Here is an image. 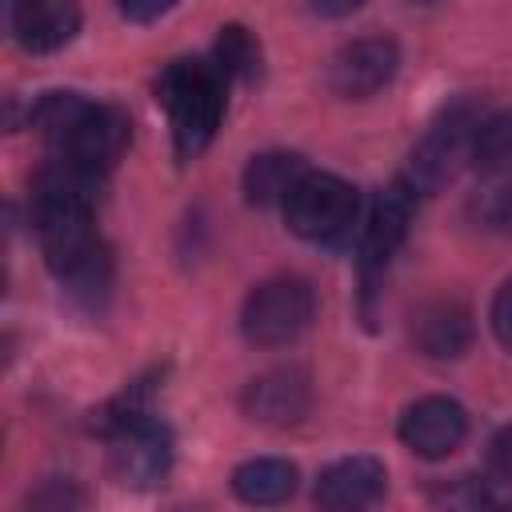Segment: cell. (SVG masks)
Returning <instances> with one entry per match:
<instances>
[{
	"mask_svg": "<svg viewBox=\"0 0 512 512\" xmlns=\"http://www.w3.org/2000/svg\"><path fill=\"white\" fill-rule=\"evenodd\" d=\"M28 504H36V508H76V504H84V492H76L72 484L60 488V480H48V488L28 496Z\"/></svg>",
	"mask_w": 512,
	"mask_h": 512,
	"instance_id": "23",
	"label": "cell"
},
{
	"mask_svg": "<svg viewBox=\"0 0 512 512\" xmlns=\"http://www.w3.org/2000/svg\"><path fill=\"white\" fill-rule=\"evenodd\" d=\"M108 444H112V452H108L112 476L124 488H156L168 480V472L176 464V432L160 416H144V420L128 424Z\"/></svg>",
	"mask_w": 512,
	"mask_h": 512,
	"instance_id": "7",
	"label": "cell"
},
{
	"mask_svg": "<svg viewBox=\"0 0 512 512\" xmlns=\"http://www.w3.org/2000/svg\"><path fill=\"white\" fill-rule=\"evenodd\" d=\"M308 172V164L296 152H260L244 168V196L248 204H284V196L296 188V180Z\"/></svg>",
	"mask_w": 512,
	"mask_h": 512,
	"instance_id": "16",
	"label": "cell"
},
{
	"mask_svg": "<svg viewBox=\"0 0 512 512\" xmlns=\"http://www.w3.org/2000/svg\"><path fill=\"white\" fill-rule=\"evenodd\" d=\"M156 100L168 112L172 148L180 160H196L220 132L228 104V76L208 60H172L156 76Z\"/></svg>",
	"mask_w": 512,
	"mask_h": 512,
	"instance_id": "2",
	"label": "cell"
},
{
	"mask_svg": "<svg viewBox=\"0 0 512 512\" xmlns=\"http://www.w3.org/2000/svg\"><path fill=\"white\" fill-rule=\"evenodd\" d=\"M488 320H492V332H496V340H500V344L512 352V280H504V284L496 288Z\"/></svg>",
	"mask_w": 512,
	"mask_h": 512,
	"instance_id": "19",
	"label": "cell"
},
{
	"mask_svg": "<svg viewBox=\"0 0 512 512\" xmlns=\"http://www.w3.org/2000/svg\"><path fill=\"white\" fill-rule=\"evenodd\" d=\"M412 344L428 360H460L472 348V312L456 296H432L412 312Z\"/></svg>",
	"mask_w": 512,
	"mask_h": 512,
	"instance_id": "13",
	"label": "cell"
},
{
	"mask_svg": "<svg viewBox=\"0 0 512 512\" xmlns=\"http://www.w3.org/2000/svg\"><path fill=\"white\" fill-rule=\"evenodd\" d=\"M488 464H492V476H496V480L512 484V424H508V428H500V432L492 436Z\"/></svg>",
	"mask_w": 512,
	"mask_h": 512,
	"instance_id": "21",
	"label": "cell"
},
{
	"mask_svg": "<svg viewBox=\"0 0 512 512\" xmlns=\"http://www.w3.org/2000/svg\"><path fill=\"white\" fill-rule=\"evenodd\" d=\"M280 208H284V224L292 236H300L308 244H324V248L348 244L352 228L360 224V196L336 172L308 168L296 180V188L284 196Z\"/></svg>",
	"mask_w": 512,
	"mask_h": 512,
	"instance_id": "3",
	"label": "cell"
},
{
	"mask_svg": "<svg viewBox=\"0 0 512 512\" xmlns=\"http://www.w3.org/2000/svg\"><path fill=\"white\" fill-rule=\"evenodd\" d=\"M400 72V44L392 36H360L328 60V88L340 100H368Z\"/></svg>",
	"mask_w": 512,
	"mask_h": 512,
	"instance_id": "8",
	"label": "cell"
},
{
	"mask_svg": "<svg viewBox=\"0 0 512 512\" xmlns=\"http://www.w3.org/2000/svg\"><path fill=\"white\" fill-rule=\"evenodd\" d=\"M164 384V368H148L140 376H132L116 396H108L100 408H92L88 416V428L104 440H112L116 432H124L128 424L152 416V400H156V388Z\"/></svg>",
	"mask_w": 512,
	"mask_h": 512,
	"instance_id": "14",
	"label": "cell"
},
{
	"mask_svg": "<svg viewBox=\"0 0 512 512\" xmlns=\"http://www.w3.org/2000/svg\"><path fill=\"white\" fill-rule=\"evenodd\" d=\"M396 436L408 452L420 460H444L452 456L468 436V408L452 396H420L400 412Z\"/></svg>",
	"mask_w": 512,
	"mask_h": 512,
	"instance_id": "9",
	"label": "cell"
},
{
	"mask_svg": "<svg viewBox=\"0 0 512 512\" xmlns=\"http://www.w3.org/2000/svg\"><path fill=\"white\" fill-rule=\"evenodd\" d=\"M476 124H480L476 100L444 104V108L436 112V120L424 128V136L412 144L400 180H404L416 196H436V192L460 172V164L472 160Z\"/></svg>",
	"mask_w": 512,
	"mask_h": 512,
	"instance_id": "4",
	"label": "cell"
},
{
	"mask_svg": "<svg viewBox=\"0 0 512 512\" xmlns=\"http://www.w3.org/2000/svg\"><path fill=\"white\" fill-rule=\"evenodd\" d=\"M8 32L32 52H60L80 32V0H8Z\"/></svg>",
	"mask_w": 512,
	"mask_h": 512,
	"instance_id": "11",
	"label": "cell"
},
{
	"mask_svg": "<svg viewBox=\"0 0 512 512\" xmlns=\"http://www.w3.org/2000/svg\"><path fill=\"white\" fill-rule=\"evenodd\" d=\"M120 16H128L132 24H152L160 16H168L176 8V0H116Z\"/></svg>",
	"mask_w": 512,
	"mask_h": 512,
	"instance_id": "22",
	"label": "cell"
},
{
	"mask_svg": "<svg viewBox=\"0 0 512 512\" xmlns=\"http://www.w3.org/2000/svg\"><path fill=\"white\" fill-rule=\"evenodd\" d=\"M240 408L252 424H264V428L300 424L312 408V376L300 364H276L244 384Z\"/></svg>",
	"mask_w": 512,
	"mask_h": 512,
	"instance_id": "10",
	"label": "cell"
},
{
	"mask_svg": "<svg viewBox=\"0 0 512 512\" xmlns=\"http://www.w3.org/2000/svg\"><path fill=\"white\" fill-rule=\"evenodd\" d=\"M28 128H36L48 148L96 176H108L132 144V120L120 104L88 100L80 92H44L28 108Z\"/></svg>",
	"mask_w": 512,
	"mask_h": 512,
	"instance_id": "1",
	"label": "cell"
},
{
	"mask_svg": "<svg viewBox=\"0 0 512 512\" xmlns=\"http://www.w3.org/2000/svg\"><path fill=\"white\" fill-rule=\"evenodd\" d=\"M480 216L488 220V228H500V232H512V184L504 188H492L480 204Z\"/></svg>",
	"mask_w": 512,
	"mask_h": 512,
	"instance_id": "20",
	"label": "cell"
},
{
	"mask_svg": "<svg viewBox=\"0 0 512 512\" xmlns=\"http://www.w3.org/2000/svg\"><path fill=\"white\" fill-rule=\"evenodd\" d=\"M384 484H388L384 464L368 452H352V456H340V460L320 468L312 500L320 508H332V512H352V508L376 504L384 496Z\"/></svg>",
	"mask_w": 512,
	"mask_h": 512,
	"instance_id": "12",
	"label": "cell"
},
{
	"mask_svg": "<svg viewBox=\"0 0 512 512\" xmlns=\"http://www.w3.org/2000/svg\"><path fill=\"white\" fill-rule=\"evenodd\" d=\"M316 320V292L304 276H268L240 304V332L252 348H288Z\"/></svg>",
	"mask_w": 512,
	"mask_h": 512,
	"instance_id": "5",
	"label": "cell"
},
{
	"mask_svg": "<svg viewBox=\"0 0 512 512\" xmlns=\"http://www.w3.org/2000/svg\"><path fill=\"white\" fill-rule=\"evenodd\" d=\"M412 4H436V0H412Z\"/></svg>",
	"mask_w": 512,
	"mask_h": 512,
	"instance_id": "25",
	"label": "cell"
},
{
	"mask_svg": "<svg viewBox=\"0 0 512 512\" xmlns=\"http://www.w3.org/2000/svg\"><path fill=\"white\" fill-rule=\"evenodd\" d=\"M308 8L324 20H340V16H352L356 8H364V0H308Z\"/></svg>",
	"mask_w": 512,
	"mask_h": 512,
	"instance_id": "24",
	"label": "cell"
},
{
	"mask_svg": "<svg viewBox=\"0 0 512 512\" xmlns=\"http://www.w3.org/2000/svg\"><path fill=\"white\" fill-rule=\"evenodd\" d=\"M212 64L228 80H256L260 76V44L244 24H224L212 44Z\"/></svg>",
	"mask_w": 512,
	"mask_h": 512,
	"instance_id": "18",
	"label": "cell"
},
{
	"mask_svg": "<svg viewBox=\"0 0 512 512\" xmlns=\"http://www.w3.org/2000/svg\"><path fill=\"white\" fill-rule=\"evenodd\" d=\"M468 164L480 168V172H508L512 168V108L480 116Z\"/></svg>",
	"mask_w": 512,
	"mask_h": 512,
	"instance_id": "17",
	"label": "cell"
},
{
	"mask_svg": "<svg viewBox=\"0 0 512 512\" xmlns=\"http://www.w3.org/2000/svg\"><path fill=\"white\" fill-rule=\"evenodd\" d=\"M416 192L396 176L388 188L376 192L364 228H360V288H364V316L372 320V296L392 264V256L400 252V244L408 240L412 216H416Z\"/></svg>",
	"mask_w": 512,
	"mask_h": 512,
	"instance_id": "6",
	"label": "cell"
},
{
	"mask_svg": "<svg viewBox=\"0 0 512 512\" xmlns=\"http://www.w3.org/2000/svg\"><path fill=\"white\" fill-rule=\"evenodd\" d=\"M296 480H300V472H296L292 460H284V456H252V460L236 464L232 492L244 504L268 508V504H284L296 492Z\"/></svg>",
	"mask_w": 512,
	"mask_h": 512,
	"instance_id": "15",
	"label": "cell"
}]
</instances>
